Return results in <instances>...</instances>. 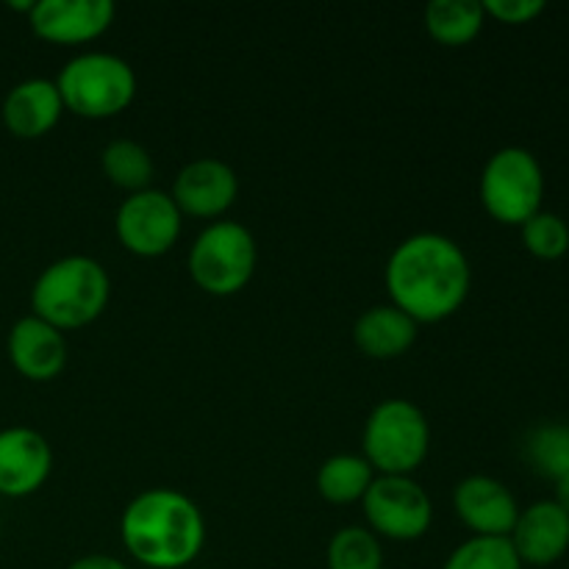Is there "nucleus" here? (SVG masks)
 <instances>
[{
    "instance_id": "nucleus-1",
    "label": "nucleus",
    "mask_w": 569,
    "mask_h": 569,
    "mask_svg": "<svg viewBox=\"0 0 569 569\" xmlns=\"http://www.w3.org/2000/svg\"><path fill=\"white\" fill-rule=\"evenodd\" d=\"M389 300L417 326L442 322L465 306L472 270L459 242L442 233H415L392 250L383 270Z\"/></svg>"
},
{
    "instance_id": "nucleus-2",
    "label": "nucleus",
    "mask_w": 569,
    "mask_h": 569,
    "mask_svg": "<svg viewBox=\"0 0 569 569\" xmlns=\"http://www.w3.org/2000/svg\"><path fill=\"white\" fill-rule=\"evenodd\" d=\"M120 537L133 561L150 569H183L206 545V520L192 498L176 489H148L126 506Z\"/></svg>"
},
{
    "instance_id": "nucleus-3",
    "label": "nucleus",
    "mask_w": 569,
    "mask_h": 569,
    "mask_svg": "<svg viewBox=\"0 0 569 569\" xmlns=\"http://www.w3.org/2000/svg\"><path fill=\"white\" fill-rule=\"evenodd\" d=\"M111 281L100 261L89 256H64L39 272L31 289L33 317L64 331L89 326L109 306Z\"/></svg>"
},
{
    "instance_id": "nucleus-4",
    "label": "nucleus",
    "mask_w": 569,
    "mask_h": 569,
    "mask_svg": "<svg viewBox=\"0 0 569 569\" xmlns=\"http://www.w3.org/2000/svg\"><path fill=\"white\" fill-rule=\"evenodd\" d=\"M56 89L67 111L87 120H109L122 114L137 98V76L126 59L114 53H81L61 67Z\"/></svg>"
},
{
    "instance_id": "nucleus-5",
    "label": "nucleus",
    "mask_w": 569,
    "mask_h": 569,
    "mask_svg": "<svg viewBox=\"0 0 569 569\" xmlns=\"http://www.w3.org/2000/svg\"><path fill=\"white\" fill-rule=\"evenodd\" d=\"M365 459L381 476H411L431 448V426L411 400L389 398L370 411L361 433Z\"/></svg>"
},
{
    "instance_id": "nucleus-6",
    "label": "nucleus",
    "mask_w": 569,
    "mask_h": 569,
    "mask_svg": "<svg viewBox=\"0 0 569 569\" xmlns=\"http://www.w3.org/2000/svg\"><path fill=\"white\" fill-rule=\"evenodd\" d=\"M259 264V244L253 233L233 220L206 226L189 250V276L203 292L231 298L242 292Z\"/></svg>"
},
{
    "instance_id": "nucleus-7",
    "label": "nucleus",
    "mask_w": 569,
    "mask_h": 569,
    "mask_svg": "<svg viewBox=\"0 0 569 569\" xmlns=\"http://www.w3.org/2000/svg\"><path fill=\"white\" fill-rule=\"evenodd\" d=\"M545 170L526 148H500L481 172V203L500 226H526L542 211Z\"/></svg>"
},
{
    "instance_id": "nucleus-8",
    "label": "nucleus",
    "mask_w": 569,
    "mask_h": 569,
    "mask_svg": "<svg viewBox=\"0 0 569 569\" xmlns=\"http://www.w3.org/2000/svg\"><path fill=\"white\" fill-rule=\"evenodd\" d=\"M365 520L376 537L415 542L433 522V503L411 476H376L361 498Z\"/></svg>"
},
{
    "instance_id": "nucleus-9",
    "label": "nucleus",
    "mask_w": 569,
    "mask_h": 569,
    "mask_svg": "<svg viewBox=\"0 0 569 569\" xmlns=\"http://www.w3.org/2000/svg\"><path fill=\"white\" fill-rule=\"evenodd\" d=\"M183 228V214L178 211L172 194L161 189H142L122 200L114 217V231L122 248L142 259H156L172 250Z\"/></svg>"
},
{
    "instance_id": "nucleus-10",
    "label": "nucleus",
    "mask_w": 569,
    "mask_h": 569,
    "mask_svg": "<svg viewBox=\"0 0 569 569\" xmlns=\"http://www.w3.org/2000/svg\"><path fill=\"white\" fill-rule=\"evenodd\" d=\"M111 0H37L28 14L31 31L50 44H83L103 37L114 22Z\"/></svg>"
},
{
    "instance_id": "nucleus-11",
    "label": "nucleus",
    "mask_w": 569,
    "mask_h": 569,
    "mask_svg": "<svg viewBox=\"0 0 569 569\" xmlns=\"http://www.w3.org/2000/svg\"><path fill=\"white\" fill-rule=\"evenodd\" d=\"M453 511L476 537L509 539L520 517V503L498 478L467 476L453 489Z\"/></svg>"
},
{
    "instance_id": "nucleus-12",
    "label": "nucleus",
    "mask_w": 569,
    "mask_h": 569,
    "mask_svg": "<svg viewBox=\"0 0 569 569\" xmlns=\"http://www.w3.org/2000/svg\"><path fill=\"white\" fill-rule=\"evenodd\" d=\"M239 194V178L231 164L220 159H194L178 172L172 200L178 211L198 220H217L233 206Z\"/></svg>"
},
{
    "instance_id": "nucleus-13",
    "label": "nucleus",
    "mask_w": 569,
    "mask_h": 569,
    "mask_svg": "<svg viewBox=\"0 0 569 569\" xmlns=\"http://www.w3.org/2000/svg\"><path fill=\"white\" fill-rule=\"evenodd\" d=\"M53 470V450L48 439L33 428L0 431V495L28 498L39 492Z\"/></svg>"
},
{
    "instance_id": "nucleus-14",
    "label": "nucleus",
    "mask_w": 569,
    "mask_h": 569,
    "mask_svg": "<svg viewBox=\"0 0 569 569\" xmlns=\"http://www.w3.org/2000/svg\"><path fill=\"white\" fill-rule=\"evenodd\" d=\"M509 542L522 567H553L569 550V511L556 500H537L520 509Z\"/></svg>"
},
{
    "instance_id": "nucleus-15",
    "label": "nucleus",
    "mask_w": 569,
    "mask_h": 569,
    "mask_svg": "<svg viewBox=\"0 0 569 569\" xmlns=\"http://www.w3.org/2000/svg\"><path fill=\"white\" fill-rule=\"evenodd\" d=\"M9 361L28 381H53L67 365V339L59 328L48 326L39 317H22L11 326L6 339Z\"/></svg>"
},
{
    "instance_id": "nucleus-16",
    "label": "nucleus",
    "mask_w": 569,
    "mask_h": 569,
    "mask_svg": "<svg viewBox=\"0 0 569 569\" xmlns=\"http://www.w3.org/2000/svg\"><path fill=\"white\" fill-rule=\"evenodd\" d=\"M61 94L56 81L48 78H28L11 87L3 100V126L17 139H39L56 128L61 120Z\"/></svg>"
},
{
    "instance_id": "nucleus-17",
    "label": "nucleus",
    "mask_w": 569,
    "mask_h": 569,
    "mask_svg": "<svg viewBox=\"0 0 569 569\" xmlns=\"http://www.w3.org/2000/svg\"><path fill=\"white\" fill-rule=\"evenodd\" d=\"M417 328L420 326L409 315L395 309L392 303L376 306V309H367L356 320L353 339L356 348L365 356L378 361H389L409 353L411 345L417 342Z\"/></svg>"
},
{
    "instance_id": "nucleus-18",
    "label": "nucleus",
    "mask_w": 569,
    "mask_h": 569,
    "mask_svg": "<svg viewBox=\"0 0 569 569\" xmlns=\"http://www.w3.org/2000/svg\"><path fill=\"white\" fill-rule=\"evenodd\" d=\"M487 11L478 0H431L426 9V28L433 42L445 48H465L483 31Z\"/></svg>"
},
{
    "instance_id": "nucleus-19",
    "label": "nucleus",
    "mask_w": 569,
    "mask_h": 569,
    "mask_svg": "<svg viewBox=\"0 0 569 569\" xmlns=\"http://www.w3.org/2000/svg\"><path fill=\"white\" fill-rule=\"evenodd\" d=\"M372 478H376V470L365 456L339 453L322 461L317 470V492L333 506L359 503L370 489Z\"/></svg>"
},
{
    "instance_id": "nucleus-20",
    "label": "nucleus",
    "mask_w": 569,
    "mask_h": 569,
    "mask_svg": "<svg viewBox=\"0 0 569 569\" xmlns=\"http://www.w3.org/2000/svg\"><path fill=\"white\" fill-rule=\"evenodd\" d=\"M100 167H103L106 178L114 187L126 189L128 194L150 189V178H153V159H150L148 148H142L133 139H114L100 153Z\"/></svg>"
},
{
    "instance_id": "nucleus-21",
    "label": "nucleus",
    "mask_w": 569,
    "mask_h": 569,
    "mask_svg": "<svg viewBox=\"0 0 569 569\" xmlns=\"http://www.w3.org/2000/svg\"><path fill=\"white\" fill-rule=\"evenodd\" d=\"M328 569H383V550L370 528H339L328 542Z\"/></svg>"
},
{
    "instance_id": "nucleus-22",
    "label": "nucleus",
    "mask_w": 569,
    "mask_h": 569,
    "mask_svg": "<svg viewBox=\"0 0 569 569\" xmlns=\"http://www.w3.org/2000/svg\"><path fill=\"white\" fill-rule=\"evenodd\" d=\"M442 569H526L509 539L470 537L448 556Z\"/></svg>"
},
{
    "instance_id": "nucleus-23",
    "label": "nucleus",
    "mask_w": 569,
    "mask_h": 569,
    "mask_svg": "<svg viewBox=\"0 0 569 569\" xmlns=\"http://www.w3.org/2000/svg\"><path fill=\"white\" fill-rule=\"evenodd\" d=\"M528 461L533 470L545 478L559 481L569 472V428L567 426H542L531 433L526 445Z\"/></svg>"
},
{
    "instance_id": "nucleus-24",
    "label": "nucleus",
    "mask_w": 569,
    "mask_h": 569,
    "mask_svg": "<svg viewBox=\"0 0 569 569\" xmlns=\"http://www.w3.org/2000/svg\"><path fill=\"white\" fill-rule=\"evenodd\" d=\"M522 244L533 259L556 261L567 256L569 250V226L565 217L553 214V211H539L533 214L526 226H520Z\"/></svg>"
},
{
    "instance_id": "nucleus-25",
    "label": "nucleus",
    "mask_w": 569,
    "mask_h": 569,
    "mask_svg": "<svg viewBox=\"0 0 569 569\" xmlns=\"http://www.w3.org/2000/svg\"><path fill=\"white\" fill-rule=\"evenodd\" d=\"M548 6L542 0H483L487 17H495L503 26H528L545 14Z\"/></svg>"
},
{
    "instance_id": "nucleus-26",
    "label": "nucleus",
    "mask_w": 569,
    "mask_h": 569,
    "mask_svg": "<svg viewBox=\"0 0 569 569\" xmlns=\"http://www.w3.org/2000/svg\"><path fill=\"white\" fill-rule=\"evenodd\" d=\"M67 569H128V567L122 565L120 559H114V556L89 553V556H81V559L72 561Z\"/></svg>"
},
{
    "instance_id": "nucleus-27",
    "label": "nucleus",
    "mask_w": 569,
    "mask_h": 569,
    "mask_svg": "<svg viewBox=\"0 0 569 569\" xmlns=\"http://www.w3.org/2000/svg\"><path fill=\"white\" fill-rule=\"evenodd\" d=\"M556 503L565 506V509L569 511V472L567 476H561L559 481H556Z\"/></svg>"
},
{
    "instance_id": "nucleus-28",
    "label": "nucleus",
    "mask_w": 569,
    "mask_h": 569,
    "mask_svg": "<svg viewBox=\"0 0 569 569\" xmlns=\"http://www.w3.org/2000/svg\"><path fill=\"white\" fill-rule=\"evenodd\" d=\"M0 533H3V522H0Z\"/></svg>"
}]
</instances>
